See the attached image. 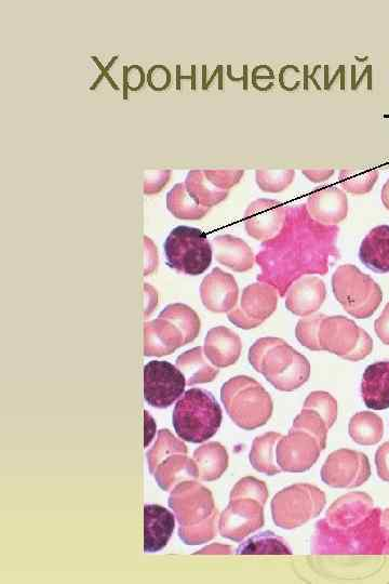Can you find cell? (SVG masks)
I'll return each instance as SVG.
<instances>
[{"label": "cell", "mask_w": 389, "mask_h": 584, "mask_svg": "<svg viewBox=\"0 0 389 584\" xmlns=\"http://www.w3.org/2000/svg\"><path fill=\"white\" fill-rule=\"evenodd\" d=\"M337 225L314 220L306 205L288 207L284 228L264 242L257 256L258 280L270 284L281 298L289 288L310 275H326L339 259Z\"/></svg>", "instance_id": "1"}, {"label": "cell", "mask_w": 389, "mask_h": 584, "mask_svg": "<svg viewBox=\"0 0 389 584\" xmlns=\"http://www.w3.org/2000/svg\"><path fill=\"white\" fill-rule=\"evenodd\" d=\"M249 360L280 391L301 388L311 375L306 358L279 338L258 340L250 350Z\"/></svg>", "instance_id": "2"}, {"label": "cell", "mask_w": 389, "mask_h": 584, "mask_svg": "<svg viewBox=\"0 0 389 584\" xmlns=\"http://www.w3.org/2000/svg\"><path fill=\"white\" fill-rule=\"evenodd\" d=\"M222 409L216 397L203 389L185 392L173 410L174 430L185 442L204 443L221 427Z\"/></svg>", "instance_id": "3"}, {"label": "cell", "mask_w": 389, "mask_h": 584, "mask_svg": "<svg viewBox=\"0 0 389 584\" xmlns=\"http://www.w3.org/2000/svg\"><path fill=\"white\" fill-rule=\"evenodd\" d=\"M332 289L344 310L358 320L371 317L383 301V291L377 282L353 264L341 265L334 272Z\"/></svg>", "instance_id": "4"}, {"label": "cell", "mask_w": 389, "mask_h": 584, "mask_svg": "<svg viewBox=\"0 0 389 584\" xmlns=\"http://www.w3.org/2000/svg\"><path fill=\"white\" fill-rule=\"evenodd\" d=\"M222 400L237 423L248 429L263 426L273 413L270 394L252 378L237 377L228 381L222 390Z\"/></svg>", "instance_id": "5"}, {"label": "cell", "mask_w": 389, "mask_h": 584, "mask_svg": "<svg viewBox=\"0 0 389 584\" xmlns=\"http://www.w3.org/2000/svg\"><path fill=\"white\" fill-rule=\"evenodd\" d=\"M164 251L168 267L185 275L204 274L212 262V247L206 233L185 225L171 231Z\"/></svg>", "instance_id": "6"}, {"label": "cell", "mask_w": 389, "mask_h": 584, "mask_svg": "<svg viewBox=\"0 0 389 584\" xmlns=\"http://www.w3.org/2000/svg\"><path fill=\"white\" fill-rule=\"evenodd\" d=\"M320 351L337 354L347 361L359 362L372 353L373 340L354 321L345 316H325L318 328Z\"/></svg>", "instance_id": "7"}, {"label": "cell", "mask_w": 389, "mask_h": 584, "mask_svg": "<svg viewBox=\"0 0 389 584\" xmlns=\"http://www.w3.org/2000/svg\"><path fill=\"white\" fill-rule=\"evenodd\" d=\"M185 376L166 361H152L144 367L145 402L155 408H168L184 394Z\"/></svg>", "instance_id": "8"}, {"label": "cell", "mask_w": 389, "mask_h": 584, "mask_svg": "<svg viewBox=\"0 0 389 584\" xmlns=\"http://www.w3.org/2000/svg\"><path fill=\"white\" fill-rule=\"evenodd\" d=\"M279 297L270 284H252L244 290L240 307L228 313V318L240 328H256L275 313Z\"/></svg>", "instance_id": "9"}, {"label": "cell", "mask_w": 389, "mask_h": 584, "mask_svg": "<svg viewBox=\"0 0 389 584\" xmlns=\"http://www.w3.org/2000/svg\"><path fill=\"white\" fill-rule=\"evenodd\" d=\"M288 208L274 199H259L246 212L248 234L258 241H271L279 234L287 220Z\"/></svg>", "instance_id": "10"}, {"label": "cell", "mask_w": 389, "mask_h": 584, "mask_svg": "<svg viewBox=\"0 0 389 584\" xmlns=\"http://www.w3.org/2000/svg\"><path fill=\"white\" fill-rule=\"evenodd\" d=\"M306 208L311 217L326 225H337L348 214V198L334 185L317 188L308 196Z\"/></svg>", "instance_id": "11"}, {"label": "cell", "mask_w": 389, "mask_h": 584, "mask_svg": "<svg viewBox=\"0 0 389 584\" xmlns=\"http://www.w3.org/2000/svg\"><path fill=\"white\" fill-rule=\"evenodd\" d=\"M327 298L324 281L317 276H305L295 282L286 295V308L294 315L307 317L314 315Z\"/></svg>", "instance_id": "12"}, {"label": "cell", "mask_w": 389, "mask_h": 584, "mask_svg": "<svg viewBox=\"0 0 389 584\" xmlns=\"http://www.w3.org/2000/svg\"><path fill=\"white\" fill-rule=\"evenodd\" d=\"M201 299L212 312L232 311L238 299L235 278L220 269L214 270L201 284Z\"/></svg>", "instance_id": "13"}, {"label": "cell", "mask_w": 389, "mask_h": 584, "mask_svg": "<svg viewBox=\"0 0 389 584\" xmlns=\"http://www.w3.org/2000/svg\"><path fill=\"white\" fill-rule=\"evenodd\" d=\"M176 527L174 515L158 504L144 507V552L162 551L173 535Z\"/></svg>", "instance_id": "14"}, {"label": "cell", "mask_w": 389, "mask_h": 584, "mask_svg": "<svg viewBox=\"0 0 389 584\" xmlns=\"http://www.w3.org/2000/svg\"><path fill=\"white\" fill-rule=\"evenodd\" d=\"M361 396L372 410L389 408V362L370 365L362 376Z\"/></svg>", "instance_id": "15"}, {"label": "cell", "mask_w": 389, "mask_h": 584, "mask_svg": "<svg viewBox=\"0 0 389 584\" xmlns=\"http://www.w3.org/2000/svg\"><path fill=\"white\" fill-rule=\"evenodd\" d=\"M359 259L375 273H389V225H380L368 233L361 242Z\"/></svg>", "instance_id": "16"}, {"label": "cell", "mask_w": 389, "mask_h": 584, "mask_svg": "<svg viewBox=\"0 0 389 584\" xmlns=\"http://www.w3.org/2000/svg\"><path fill=\"white\" fill-rule=\"evenodd\" d=\"M207 355L218 366H228L237 361L241 350L240 339L230 329L217 327L206 340Z\"/></svg>", "instance_id": "17"}, {"label": "cell", "mask_w": 389, "mask_h": 584, "mask_svg": "<svg viewBox=\"0 0 389 584\" xmlns=\"http://www.w3.org/2000/svg\"><path fill=\"white\" fill-rule=\"evenodd\" d=\"M219 262L236 272H247L253 268L254 255L251 248L233 236H220L214 240Z\"/></svg>", "instance_id": "18"}, {"label": "cell", "mask_w": 389, "mask_h": 584, "mask_svg": "<svg viewBox=\"0 0 389 584\" xmlns=\"http://www.w3.org/2000/svg\"><path fill=\"white\" fill-rule=\"evenodd\" d=\"M350 433L354 441L360 445L378 444L384 434L383 420L368 411L359 413L351 420Z\"/></svg>", "instance_id": "19"}, {"label": "cell", "mask_w": 389, "mask_h": 584, "mask_svg": "<svg viewBox=\"0 0 389 584\" xmlns=\"http://www.w3.org/2000/svg\"><path fill=\"white\" fill-rule=\"evenodd\" d=\"M378 178V171L357 169H343L339 176L341 187L354 195H364L371 192Z\"/></svg>", "instance_id": "20"}, {"label": "cell", "mask_w": 389, "mask_h": 584, "mask_svg": "<svg viewBox=\"0 0 389 584\" xmlns=\"http://www.w3.org/2000/svg\"><path fill=\"white\" fill-rule=\"evenodd\" d=\"M295 178L294 170H258L257 183L267 193H279L287 190Z\"/></svg>", "instance_id": "21"}, {"label": "cell", "mask_w": 389, "mask_h": 584, "mask_svg": "<svg viewBox=\"0 0 389 584\" xmlns=\"http://www.w3.org/2000/svg\"><path fill=\"white\" fill-rule=\"evenodd\" d=\"M324 314L303 317L295 328V335L307 349L320 351L318 344V328L320 322L324 320Z\"/></svg>", "instance_id": "22"}, {"label": "cell", "mask_w": 389, "mask_h": 584, "mask_svg": "<svg viewBox=\"0 0 389 584\" xmlns=\"http://www.w3.org/2000/svg\"><path fill=\"white\" fill-rule=\"evenodd\" d=\"M305 408L316 411L317 414L329 423V427L338 415L337 402L326 392H314L310 394L305 402Z\"/></svg>", "instance_id": "23"}, {"label": "cell", "mask_w": 389, "mask_h": 584, "mask_svg": "<svg viewBox=\"0 0 389 584\" xmlns=\"http://www.w3.org/2000/svg\"><path fill=\"white\" fill-rule=\"evenodd\" d=\"M171 82L170 71L164 65H155L147 75V83L155 91H164Z\"/></svg>", "instance_id": "24"}, {"label": "cell", "mask_w": 389, "mask_h": 584, "mask_svg": "<svg viewBox=\"0 0 389 584\" xmlns=\"http://www.w3.org/2000/svg\"><path fill=\"white\" fill-rule=\"evenodd\" d=\"M380 479L389 483V442L382 445L375 456Z\"/></svg>", "instance_id": "25"}, {"label": "cell", "mask_w": 389, "mask_h": 584, "mask_svg": "<svg viewBox=\"0 0 389 584\" xmlns=\"http://www.w3.org/2000/svg\"><path fill=\"white\" fill-rule=\"evenodd\" d=\"M375 333L386 345H389V303L386 304L381 316L374 323Z\"/></svg>", "instance_id": "26"}, {"label": "cell", "mask_w": 389, "mask_h": 584, "mask_svg": "<svg viewBox=\"0 0 389 584\" xmlns=\"http://www.w3.org/2000/svg\"><path fill=\"white\" fill-rule=\"evenodd\" d=\"M302 174L311 182L320 183L329 180L334 175L333 169L303 170Z\"/></svg>", "instance_id": "27"}, {"label": "cell", "mask_w": 389, "mask_h": 584, "mask_svg": "<svg viewBox=\"0 0 389 584\" xmlns=\"http://www.w3.org/2000/svg\"><path fill=\"white\" fill-rule=\"evenodd\" d=\"M143 70L140 68V66H131V68L129 69V74L127 76V83H128V87L133 90V91H137L139 89L142 88L144 82H145V75H142L140 77H134V76H138V74H140Z\"/></svg>", "instance_id": "28"}, {"label": "cell", "mask_w": 389, "mask_h": 584, "mask_svg": "<svg viewBox=\"0 0 389 584\" xmlns=\"http://www.w3.org/2000/svg\"><path fill=\"white\" fill-rule=\"evenodd\" d=\"M381 526L385 538V553H389V509L382 512Z\"/></svg>", "instance_id": "29"}, {"label": "cell", "mask_w": 389, "mask_h": 584, "mask_svg": "<svg viewBox=\"0 0 389 584\" xmlns=\"http://www.w3.org/2000/svg\"><path fill=\"white\" fill-rule=\"evenodd\" d=\"M382 202H383V205L385 206V208L389 210V179L384 184V187L382 190Z\"/></svg>", "instance_id": "30"}]
</instances>
